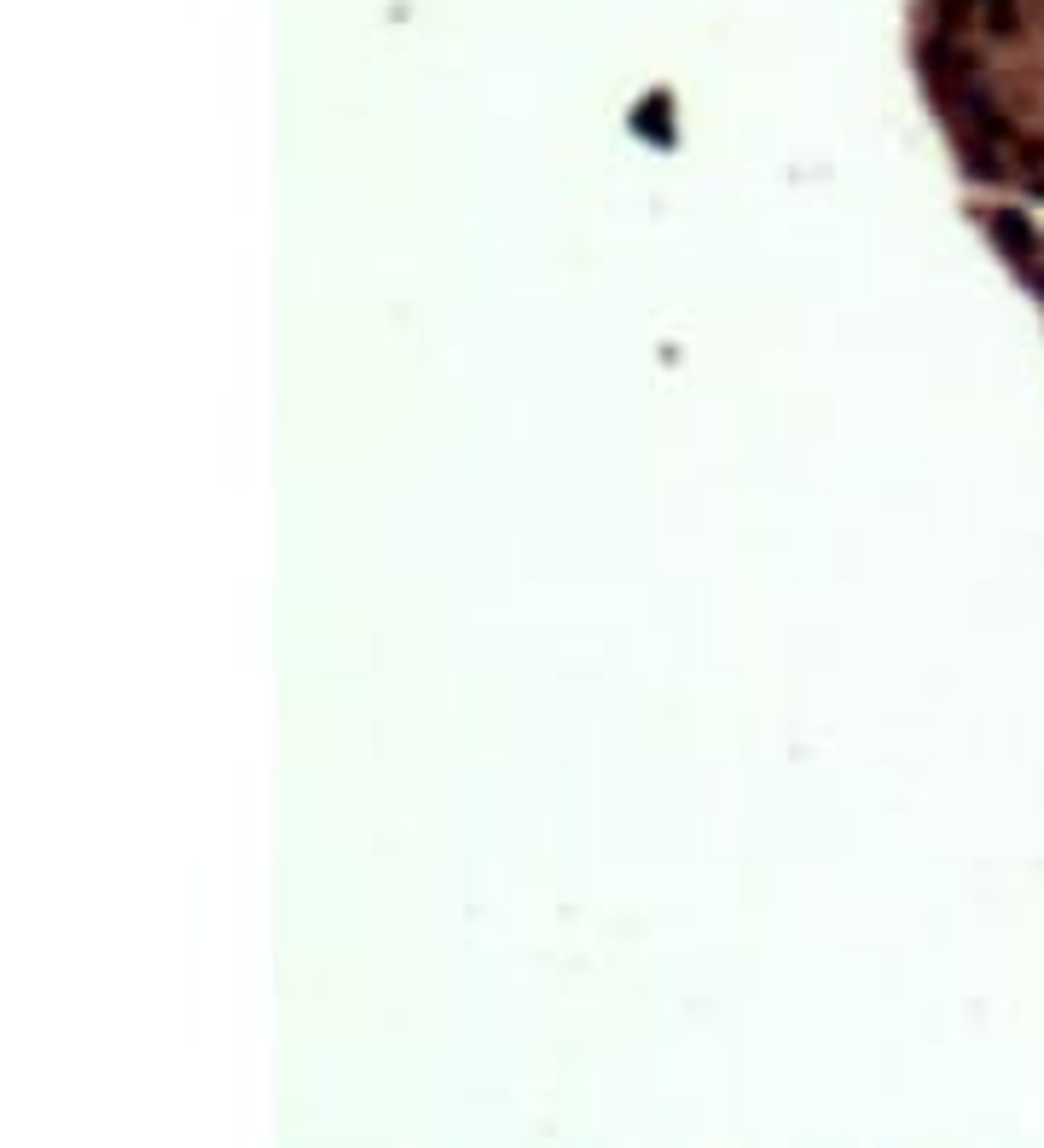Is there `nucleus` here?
Returning a JSON list of instances; mask_svg holds the SVG:
<instances>
[{
  "label": "nucleus",
  "instance_id": "1",
  "mask_svg": "<svg viewBox=\"0 0 1044 1148\" xmlns=\"http://www.w3.org/2000/svg\"><path fill=\"white\" fill-rule=\"evenodd\" d=\"M987 232H992V244H998V250L1010 255L1015 267H1027V262H1033V255L1044 250L1039 232H1033V220L1015 215V209H992V215H987Z\"/></svg>",
  "mask_w": 1044,
  "mask_h": 1148
}]
</instances>
